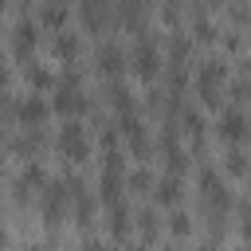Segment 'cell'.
Instances as JSON below:
<instances>
[{"label": "cell", "instance_id": "6da1fadb", "mask_svg": "<svg viewBox=\"0 0 251 251\" xmlns=\"http://www.w3.org/2000/svg\"><path fill=\"white\" fill-rule=\"evenodd\" d=\"M224 86H227V63H224L220 55L204 59V63L196 67V94H200V102H204V106H220Z\"/></svg>", "mask_w": 251, "mask_h": 251}, {"label": "cell", "instance_id": "7a4b0ae2", "mask_svg": "<svg viewBox=\"0 0 251 251\" xmlns=\"http://www.w3.org/2000/svg\"><path fill=\"white\" fill-rule=\"evenodd\" d=\"M67 204H71V180L63 176V180H47L43 188H39V208H43V224H63V216H67Z\"/></svg>", "mask_w": 251, "mask_h": 251}, {"label": "cell", "instance_id": "3957f363", "mask_svg": "<svg viewBox=\"0 0 251 251\" xmlns=\"http://www.w3.org/2000/svg\"><path fill=\"white\" fill-rule=\"evenodd\" d=\"M55 149H59V157H63V161H71V165H82V161L90 157V133H86V126H78V122H67V126L59 129V141H55Z\"/></svg>", "mask_w": 251, "mask_h": 251}, {"label": "cell", "instance_id": "277c9868", "mask_svg": "<svg viewBox=\"0 0 251 251\" xmlns=\"http://www.w3.org/2000/svg\"><path fill=\"white\" fill-rule=\"evenodd\" d=\"M129 63H133V75L141 82H153L157 71H161V47H157V39L153 35H137V43L129 51Z\"/></svg>", "mask_w": 251, "mask_h": 251}, {"label": "cell", "instance_id": "5b68a950", "mask_svg": "<svg viewBox=\"0 0 251 251\" xmlns=\"http://www.w3.org/2000/svg\"><path fill=\"white\" fill-rule=\"evenodd\" d=\"M196 180H200V196H204V204H208V208L216 212V220H220V216L231 208V188L224 184V176H220L212 165H204Z\"/></svg>", "mask_w": 251, "mask_h": 251}, {"label": "cell", "instance_id": "8992f818", "mask_svg": "<svg viewBox=\"0 0 251 251\" xmlns=\"http://www.w3.org/2000/svg\"><path fill=\"white\" fill-rule=\"evenodd\" d=\"M216 133H220V141H227V145H243V141L251 137V118L243 114V106H227V110L220 114V122H216Z\"/></svg>", "mask_w": 251, "mask_h": 251}, {"label": "cell", "instance_id": "52a82bcc", "mask_svg": "<svg viewBox=\"0 0 251 251\" xmlns=\"http://www.w3.org/2000/svg\"><path fill=\"white\" fill-rule=\"evenodd\" d=\"M12 114H16V122L20 126H43L47 118H51V102H43L39 98V90L35 94H27V98H20V102H12Z\"/></svg>", "mask_w": 251, "mask_h": 251}, {"label": "cell", "instance_id": "ba28073f", "mask_svg": "<svg viewBox=\"0 0 251 251\" xmlns=\"http://www.w3.org/2000/svg\"><path fill=\"white\" fill-rule=\"evenodd\" d=\"M94 63H98V71L106 75V78H118L122 71H126V63H129V55H126V47L122 43H114V39H106L98 51H94Z\"/></svg>", "mask_w": 251, "mask_h": 251}, {"label": "cell", "instance_id": "9c48e42d", "mask_svg": "<svg viewBox=\"0 0 251 251\" xmlns=\"http://www.w3.org/2000/svg\"><path fill=\"white\" fill-rule=\"evenodd\" d=\"M118 133L129 141L133 157H145V153H149V129H145V122H141L137 114H122V118H118Z\"/></svg>", "mask_w": 251, "mask_h": 251}, {"label": "cell", "instance_id": "30bf717a", "mask_svg": "<svg viewBox=\"0 0 251 251\" xmlns=\"http://www.w3.org/2000/svg\"><path fill=\"white\" fill-rule=\"evenodd\" d=\"M114 8H118V20L129 31H141L145 20H149V12H153V0H114Z\"/></svg>", "mask_w": 251, "mask_h": 251}, {"label": "cell", "instance_id": "8fae6325", "mask_svg": "<svg viewBox=\"0 0 251 251\" xmlns=\"http://www.w3.org/2000/svg\"><path fill=\"white\" fill-rule=\"evenodd\" d=\"M153 196H157L161 208H176V204L184 200V180H180V173H165V176L153 184Z\"/></svg>", "mask_w": 251, "mask_h": 251}, {"label": "cell", "instance_id": "7c38bea8", "mask_svg": "<svg viewBox=\"0 0 251 251\" xmlns=\"http://www.w3.org/2000/svg\"><path fill=\"white\" fill-rule=\"evenodd\" d=\"M35 43H39V27H35L31 20H20V24L12 27V55H16V59H27V55L35 51Z\"/></svg>", "mask_w": 251, "mask_h": 251}, {"label": "cell", "instance_id": "4fadbf2b", "mask_svg": "<svg viewBox=\"0 0 251 251\" xmlns=\"http://www.w3.org/2000/svg\"><path fill=\"white\" fill-rule=\"evenodd\" d=\"M43 184H47L43 165H35V161H31V165H24V169L16 173V200H27V196H31V192H39Z\"/></svg>", "mask_w": 251, "mask_h": 251}, {"label": "cell", "instance_id": "5bb4252c", "mask_svg": "<svg viewBox=\"0 0 251 251\" xmlns=\"http://www.w3.org/2000/svg\"><path fill=\"white\" fill-rule=\"evenodd\" d=\"M51 106H55L59 114H71V118H75V114H82L90 102L82 98V86H59V82H55V102H51Z\"/></svg>", "mask_w": 251, "mask_h": 251}, {"label": "cell", "instance_id": "9a60e30c", "mask_svg": "<svg viewBox=\"0 0 251 251\" xmlns=\"http://www.w3.org/2000/svg\"><path fill=\"white\" fill-rule=\"evenodd\" d=\"M180 129H184V137L192 141V149H204V118H200V110L180 106Z\"/></svg>", "mask_w": 251, "mask_h": 251}, {"label": "cell", "instance_id": "2e32d148", "mask_svg": "<svg viewBox=\"0 0 251 251\" xmlns=\"http://www.w3.org/2000/svg\"><path fill=\"white\" fill-rule=\"evenodd\" d=\"M51 51H55V59H63V63H75V59H78V51H82V43H78V35H75V31L59 27V35H55Z\"/></svg>", "mask_w": 251, "mask_h": 251}, {"label": "cell", "instance_id": "e0dca14e", "mask_svg": "<svg viewBox=\"0 0 251 251\" xmlns=\"http://www.w3.org/2000/svg\"><path fill=\"white\" fill-rule=\"evenodd\" d=\"M129 227H133V220H129V208H126V200H122V204L110 208V239H114V243H126V239H129Z\"/></svg>", "mask_w": 251, "mask_h": 251}, {"label": "cell", "instance_id": "ac0fdd59", "mask_svg": "<svg viewBox=\"0 0 251 251\" xmlns=\"http://www.w3.org/2000/svg\"><path fill=\"white\" fill-rule=\"evenodd\" d=\"M114 8V0H78V12H82V24L86 27H102L106 24V12Z\"/></svg>", "mask_w": 251, "mask_h": 251}, {"label": "cell", "instance_id": "d6986e66", "mask_svg": "<svg viewBox=\"0 0 251 251\" xmlns=\"http://www.w3.org/2000/svg\"><path fill=\"white\" fill-rule=\"evenodd\" d=\"M110 106L118 110V118H122V114H137V98H133L122 82H110Z\"/></svg>", "mask_w": 251, "mask_h": 251}, {"label": "cell", "instance_id": "ffe728a7", "mask_svg": "<svg viewBox=\"0 0 251 251\" xmlns=\"http://www.w3.org/2000/svg\"><path fill=\"white\" fill-rule=\"evenodd\" d=\"M39 16H43V24L47 27H63V20H67V4L63 0H43V8H39Z\"/></svg>", "mask_w": 251, "mask_h": 251}, {"label": "cell", "instance_id": "44dd1931", "mask_svg": "<svg viewBox=\"0 0 251 251\" xmlns=\"http://www.w3.org/2000/svg\"><path fill=\"white\" fill-rule=\"evenodd\" d=\"M153 184H157V180H153V173H149L145 165H137V169L126 176V188H133V192H153Z\"/></svg>", "mask_w": 251, "mask_h": 251}, {"label": "cell", "instance_id": "7402d4cb", "mask_svg": "<svg viewBox=\"0 0 251 251\" xmlns=\"http://www.w3.org/2000/svg\"><path fill=\"white\" fill-rule=\"evenodd\" d=\"M227 173L231 176H247L251 173V161H247V153L239 145H231V153H227Z\"/></svg>", "mask_w": 251, "mask_h": 251}, {"label": "cell", "instance_id": "603a6c76", "mask_svg": "<svg viewBox=\"0 0 251 251\" xmlns=\"http://www.w3.org/2000/svg\"><path fill=\"white\" fill-rule=\"evenodd\" d=\"M192 31H196V39H200V43H212V39H216V24L208 20V12H196V24H192Z\"/></svg>", "mask_w": 251, "mask_h": 251}, {"label": "cell", "instance_id": "cb8c5ba5", "mask_svg": "<svg viewBox=\"0 0 251 251\" xmlns=\"http://www.w3.org/2000/svg\"><path fill=\"white\" fill-rule=\"evenodd\" d=\"M27 86L31 90H47V86H55V78H51L47 67H27Z\"/></svg>", "mask_w": 251, "mask_h": 251}, {"label": "cell", "instance_id": "d4e9b609", "mask_svg": "<svg viewBox=\"0 0 251 251\" xmlns=\"http://www.w3.org/2000/svg\"><path fill=\"white\" fill-rule=\"evenodd\" d=\"M137 220H141V243H153L157 239V216L153 212H141Z\"/></svg>", "mask_w": 251, "mask_h": 251}, {"label": "cell", "instance_id": "484cf974", "mask_svg": "<svg viewBox=\"0 0 251 251\" xmlns=\"http://www.w3.org/2000/svg\"><path fill=\"white\" fill-rule=\"evenodd\" d=\"M169 227H173V235H176V239H184V235L192 231V220H188L184 212H173V224H169Z\"/></svg>", "mask_w": 251, "mask_h": 251}, {"label": "cell", "instance_id": "4316f807", "mask_svg": "<svg viewBox=\"0 0 251 251\" xmlns=\"http://www.w3.org/2000/svg\"><path fill=\"white\" fill-rule=\"evenodd\" d=\"M180 20V0H165V24H176Z\"/></svg>", "mask_w": 251, "mask_h": 251}, {"label": "cell", "instance_id": "83f0119b", "mask_svg": "<svg viewBox=\"0 0 251 251\" xmlns=\"http://www.w3.org/2000/svg\"><path fill=\"white\" fill-rule=\"evenodd\" d=\"M243 239H247V243H251V216H247V220H243Z\"/></svg>", "mask_w": 251, "mask_h": 251}, {"label": "cell", "instance_id": "f1b7e54d", "mask_svg": "<svg viewBox=\"0 0 251 251\" xmlns=\"http://www.w3.org/2000/svg\"><path fill=\"white\" fill-rule=\"evenodd\" d=\"M0 86H8V67L0 63Z\"/></svg>", "mask_w": 251, "mask_h": 251}, {"label": "cell", "instance_id": "f546056e", "mask_svg": "<svg viewBox=\"0 0 251 251\" xmlns=\"http://www.w3.org/2000/svg\"><path fill=\"white\" fill-rule=\"evenodd\" d=\"M4 8H8V0H0V12H4Z\"/></svg>", "mask_w": 251, "mask_h": 251}, {"label": "cell", "instance_id": "4dcf8cb0", "mask_svg": "<svg viewBox=\"0 0 251 251\" xmlns=\"http://www.w3.org/2000/svg\"><path fill=\"white\" fill-rule=\"evenodd\" d=\"M0 173H4V157H0Z\"/></svg>", "mask_w": 251, "mask_h": 251}, {"label": "cell", "instance_id": "1f68e13d", "mask_svg": "<svg viewBox=\"0 0 251 251\" xmlns=\"http://www.w3.org/2000/svg\"><path fill=\"white\" fill-rule=\"evenodd\" d=\"M20 4H27V0H20Z\"/></svg>", "mask_w": 251, "mask_h": 251}]
</instances>
